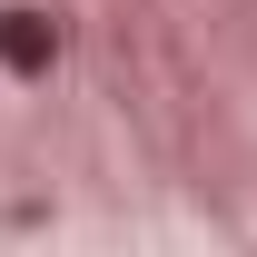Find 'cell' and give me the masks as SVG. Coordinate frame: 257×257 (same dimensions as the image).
Instances as JSON below:
<instances>
[{
  "mask_svg": "<svg viewBox=\"0 0 257 257\" xmlns=\"http://www.w3.org/2000/svg\"><path fill=\"white\" fill-rule=\"evenodd\" d=\"M60 50H69V30L50 20V10H30V0H0V79H50L60 69Z\"/></svg>",
  "mask_w": 257,
  "mask_h": 257,
  "instance_id": "6da1fadb",
  "label": "cell"
}]
</instances>
